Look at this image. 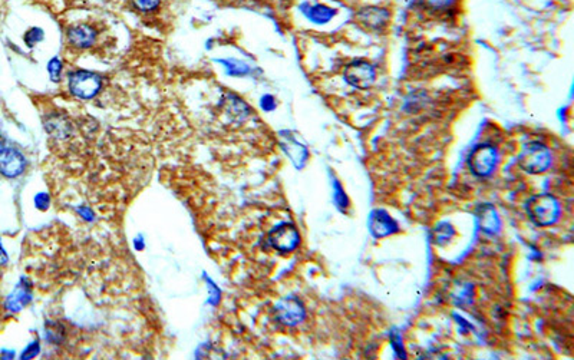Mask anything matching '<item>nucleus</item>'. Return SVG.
Segmentation results:
<instances>
[{
  "label": "nucleus",
  "instance_id": "dca6fc26",
  "mask_svg": "<svg viewBox=\"0 0 574 360\" xmlns=\"http://www.w3.org/2000/svg\"><path fill=\"white\" fill-rule=\"evenodd\" d=\"M456 230L448 223H441L434 228V240L436 244H446L454 237Z\"/></svg>",
  "mask_w": 574,
  "mask_h": 360
},
{
  "label": "nucleus",
  "instance_id": "4468645a",
  "mask_svg": "<svg viewBox=\"0 0 574 360\" xmlns=\"http://www.w3.org/2000/svg\"><path fill=\"white\" fill-rule=\"evenodd\" d=\"M283 148L286 151V154L290 157V159L293 161V164L297 168H302L307 159V150L304 145H302L299 141H296L294 138L286 137L285 138V144Z\"/></svg>",
  "mask_w": 574,
  "mask_h": 360
},
{
  "label": "nucleus",
  "instance_id": "412c9836",
  "mask_svg": "<svg viewBox=\"0 0 574 360\" xmlns=\"http://www.w3.org/2000/svg\"><path fill=\"white\" fill-rule=\"evenodd\" d=\"M40 40H43V30L39 28H32L25 35V42L28 46H33L36 43H39Z\"/></svg>",
  "mask_w": 574,
  "mask_h": 360
},
{
  "label": "nucleus",
  "instance_id": "6e6552de",
  "mask_svg": "<svg viewBox=\"0 0 574 360\" xmlns=\"http://www.w3.org/2000/svg\"><path fill=\"white\" fill-rule=\"evenodd\" d=\"M26 159L25 157L15 148H4L0 150V174L15 178L25 171Z\"/></svg>",
  "mask_w": 574,
  "mask_h": 360
},
{
  "label": "nucleus",
  "instance_id": "cd10ccee",
  "mask_svg": "<svg viewBox=\"0 0 574 360\" xmlns=\"http://www.w3.org/2000/svg\"><path fill=\"white\" fill-rule=\"evenodd\" d=\"M8 260H9L8 253H6V250L4 249L2 242H0V266H5V264L8 263Z\"/></svg>",
  "mask_w": 574,
  "mask_h": 360
},
{
  "label": "nucleus",
  "instance_id": "20e7f679",
  "mask_svg": "<svg viewBox=\"0 0 574 360\" xmlns=\"http://www.w3.org/2000/svg\"><path fill=\"white\" fill-rule=\"evenodd\" d=\"M101 77L89 71H77L70 77L71 92L81 99L94 98L101 89Z\"/></svg>",
  "mask_w": 574,
  "mask_h": 360
},
{
  "label": "nucleus",
  "instance_id": "423d86ee",
  "mask_svg": "<svg viewBox=\"0 0 574 360\" xmlns=\"http://www.w3.org/2000/svg\"><path fill=\"white\" fill-rule=\"evenodd\" d=\"M269 242L273 249L280 253H290L296 250L300 243V235L294 225L292 224H280L275 230H272Z\"/></svg>",
  "mask_w": 574,
  "mask_h": 360
},
{
  "label": "nucleus",
  "instance_id": "c85d7f7f",
  "mask_svg": "<svg viewBox=\"0 0 574 360\" xmlns=\"http://www.w3.org/2000/svg\"><path fill=\"white\" fill-rule=\"evenodd\" d=\"M79 213L84 215V218H85V220H92V217H94V215H92V213H91L88 208H81V210H79Z\"/></svg>",
  "mask_w": 574,
  "mask_h": 360
},
{
  "label": "nucleus",
  "instance_id": "2eb2a0df",
  "mask_svg": "<svg viewBox=\"0 0 574 360\" xmlns=\"http://www.w3.org/2000/svg\"><path fill=\"white\" fill-rule=\"evenodd\" d=\"M304 15L307 16L309 21L317 25H325L331 22L335 16V11L326 5H314L306 9Z\"/></svg>",
  "mask_w": 574,
  "mask_h": 360
},
{
  "label": "nucleus",
  "instance_id": "9b49d317",
  "mask_svg": "<svg viewBox=\"0 0 574 360\" xmlns=\"http://www.w3.org/2000/svg\"><path fill=\"white\" fill-rule=\"evenodd\" d=\"M32 300V288L31 283L26 279H22L15 290L6 298V309L16 313L25 309Z\"/></svg>",
  "mask_w": 574,
  "mask_h": 360
},
{
  "label": "nucleus",
  "instance_id": "f3484780",
  "mask_svg": "<svg viewBox=\"0 0 574 360\" xmlns=\"http://www.w3.org/2000/svg\"><path fill=\"white\" fill-rule=\"evenodd\" d=\"M219 62L223 64L226 67L227 72L234 77H241V75H245L250 72V68L245 64L236 61V59H227V61H219Z\"/></svg>",
  "mask_w": 574,
  "mask_h": 360
},
{
  "label": "nucleus",
  "instance_id": "9d476101",
  "mask_svg": "<svg viewBox=\"0 0 574 360\" xmlns=\"http://www.w3.org/2000/svg\"><path fill=\"white\" fill-rule=\"evenodd\" d=\"M369 230L373 237H388L399 230L397 221L384 210H375L369 218Z\"/></svg>",
  "mask_w": 574,
  "mask_h": 360
},
{
  "label": "nucleus",
  "instance_id": "5701e85b",
  "mask_svg": "<svg viewBox=\"0 0 574 360\" xmlns=\"http://www.w3.org/2000/svg\"><path fill=\"white\" fill-rule=\"evenodd\" d=\"M49 204H50V198H49V196L48 194H38L36 197H35V206L39 208V210H48V207H49Z\"/></svg>",
  "mask_w": 574,
  "mask_h": 360
},
{
  "label": "nucleus",
  "instance_id": "a878e982",
  "mask_svg": "<svg viewBox=\"0 0 574 360\" xmlns=\"http://www.w3.org/2000/svg\"><path fill=\"white\" fill-rule=\"evenodd\" d=\"M206 280H207V283L210 284V291H211L210 303H211V305H217V303H219V298H220V290L217 288V286H216L210 279H206Z\"/></svg>",
  "mask_w": 574,
  "mask_h": 360
},
{
  "label": "nucleus",
  "instance_id": "f03ea898",
  "mask_svg": "<svg viewBox=\"0 0 574 360\" xmlns=\"http://www.w3.org/2000/svg\"><path fill=\"white\" fill-rule=\"evenodd\" d=\"M519 165L530 174H541L551 165V152L540 142H530L521 151Z\"/></svg>",
  "mask_w": 574,
  "mask_h": 360
},
{
  "label": "nucleus",
  "instance_id": "0eeeda50",
  "mask_svg": "<svg viewBox=\"0 0 574 360\" xmlns=\"http://www.w3.org/2000/svg\"><path fill=\"white\" fill-rule=\"evenodd\" d=\"M275 313H276V319L286 326H296L300 322H303V319L306 316L304 306L302 305V302H299L297 298H293V297H286V298L280 300L275 308Z\"/></svg>",
  "mask_w": 574,
  "mask_h": 360
},
{
  "label": "nucleus",
  "instance_id": "aec40b11",
  "mask_svg": "<svg viewBox=\"0 0 574 360\" xmlns=\"http://www.w3.org/2000/svg\"><path fill=\"white\" fill-rule=\"evenodd\" d=\"M48 71H49L50 79H52L53 82H59L60 75H62V62L59 61L57 57L50 59V62L48 64Z\"/></svg>",
  "mask_w": 574,
  "mask_h": 360
},
{
  "label": "nucleus",
  "instance_id": "bb28decb",
  "mask_svg": "<svg viewBox=\"0 0 574 360\" xmlns=\"http://www.w3.org/2000/svg\"><path fill=\"white\" fill-rule=\"evenodd\" d=\"M260 105L265 111H273L276 108V101L272 95H265L260 101Z\"/></svg>",
  "mask_w": 574,
  "mask_h": 360
},
{
  "label": "nucleus",
  "instance_id": "a211bd4d",
  "mask_svg": "<svg viewBox=\"0 0 574 360\" xmlns=\"http://www.w3.org/2000/svg\"><path fill=\"white\" fill-rule=\"evenodd\" d=\"M133 4H134V8L137 11L144 12V13H150V12H154V11H157L160 8L161 0H133Z\"/></svg>",
  "mask_w": 574,
  "mask_h": 360
},
{
  "label": "nucleus",
  "instance_id": "39448f33",
  "mask_svg": "<svg viewBox=\"0 0 574 360\" xmlns=\"http://www.w3.org/2000/svg\"><path fill=\"white\" fill-rule=\"evenodd\" d=\"M345 81L358 89H368L375 84V68L366 61H355L346 67L343 72Z\"/></svg>",
  "mask_w": 574,
  "mask_h": 360
},
{
  "label": "nucleus",
  "instance_id": "1a4fd4ad",
  "mask_svg": "<svg viewBox=\"0 0 574 360\" xmlns=\"http://www.w3.org/2000/svg\"><path fill=\"white\" fill-rule=\"evenodd\" d=\"M356 21L368 30H382L388 26L391 21V13L384 8L370 6L360 11L356 15Z\"/></svg>",
  "mask_w": 574,
  "mask_h": 360
},
{
  "label": "nucleus",
  "instance_id": "ddd939ff",
  "mask_svg": "<svg viewBox=\"0 0 574 360\" xmlns=\"http://www.w3.org/2000/svg\"><path fill=\"white\" fill-rule=\"evenodd\" d=\"M478 224L485 234H495L501 228V220L492 206H482L478 210Z\"/></svg>",
  "mask_w": 574,
  "mask_h": 360
},
{
  "label": "nucleus",
  "instance_id": "393cba45",
  "mask_svg": "<svg viewBox=\"0 0 574 360\" xmlns=\"http://www.w3.org/2000/svg\"><path fill=\"white\" fill-rule=\"evenodd\" d=\"M391 343H392V346H394L395 351L399 354L398 357H405L404 347H402V340H401V336H399L398 333H394V334H392V337H391Z\"/></svg>",
  "mask_w": 574,
  "mask_h": 360
},
{
  "label": "nucleus",
  "instance_id": "b1692460",
  "mask_svg": "<svg viewBox=\"0 0 574 360\" xmlns=\"http://www.w3.org/2000/svg\"><path fill=\"white\" fill-rule=\"evenodd\" d=\"M40 351V346L38 342H33L32 344L28 346V349L22 353V359H32L35 356H38Z\"/></svg>",
  "mask_w": 574,
  "mask_h": 360
},
{
  "label": "nucleus",
  "instance_id": "7ed1b4c3",
  "mask_svg": "<svg viewBox=\"0 0 574 360\" xmlns=\"http://www.w3.org/2000/svg\"><path fill=\"white\" fill-rule=\"evenodd\" d=\"M471 171L478 176L491 175L498 164V152L492 145L481 144L475 147L468 159Z\"/></svg>",
  "mask_w": 574,
  "mask_h": 360
},
{
  "label": "nucleus",
  "instance_id": "4be33fe9",
  "mask_svg": "<svg viewBox=\"0 0 574 360\" xmlns=\"http://www.w3.org/2000/svg\"><path fill=\"white\" fill-rule=\"evenodd\" d=\"M335 203L341 211H345L348 207V197L339 183H335Z\"/></svg>",
  "mask_w": 574,
  "mask_h": 360
},
{
  "label": "nucleus",
  "instance_id": "f8f14e48",
  "mask_svg": "<svg viewBox=\"0 0 574 360\" xmlns=\"http://www.w3.org/2000/svg\"><path fill=\"white\" fill-rule=\"evenodd\" d=\"M67 36H68V42L72 46H75L78 49H87L95 43L96 30L89 25H75L68 29Z\"/></svg>",
  "mask_w": 574,
  "mask_h": 360
},
{
  "label": "nucleus",
  "instance_id": "6ab92c4d",
  "mask_svg": "<svg viewBox=\"0 0 574 360\" xmlns=\"http://www.w3.org/2000/svg\"><path fill=\"white\" fill-rule=\"evenodd\" d=\"M457 0H422V4L434 11H443L451 8Z\"/></svg>",
  "mask_w": 574,
  "mask_h": 360
},
{
  "label": "nucleus",
  "instance_id": "f257e3e1",
  "mask_svg": "<svg viewBox=\"0 0 574 360\" xmlns=\"http://www.w3.org/2000/svg\"><path fill=\"white\" fill-rule=\"evenodd\" d=\"M527 213L537 225H551L560 217V204L550 194L536 196L527 203Z\"/></svg>",
  "mask_w": 574,
  "mask_h": 360
}]
</instances>
